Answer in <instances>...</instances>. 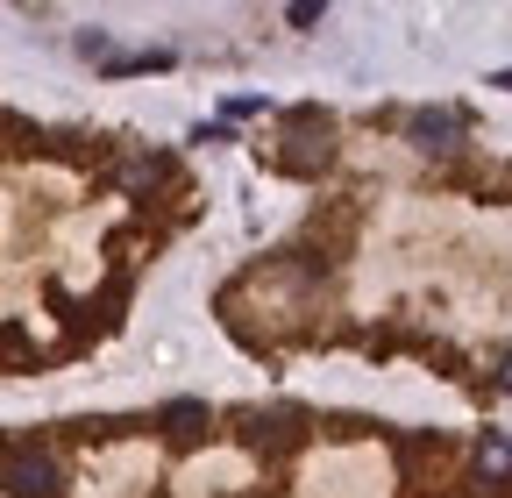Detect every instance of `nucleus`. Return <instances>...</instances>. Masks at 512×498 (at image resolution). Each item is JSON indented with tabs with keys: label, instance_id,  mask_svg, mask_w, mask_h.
I'll return each mask as SVG.
<instances>
[{
	"label": "nucleus",
	"instance_id": "1",
	"mask_svg": "<svg viewBox=\"0 0 512 498\" xmlns=\"http://www.w3.org/2000/svg\"><path fill=\"white\" fill-rule=\"evenodd\" d=\"M328 164H335V114H328V107H285V114H278L271 171H285V178H320Z\"/></svg>",
	"mask_w": 512,
	"mask_h": 498
},
{
	"label": "nucleus",
	"instance_id": "2",
	"mask_svg": "<svg viewBox=\"0 0 512 498\" xmlns=\"http://www.w3.org/2000/svg\"><path fill=\"white\" fill-rule=\"evenodd\" d=\"M306 427H313L306 406H242V413H235L242 449H256V456H292V449L306 442Z\"/></svg>",
	"mask_w": 512,
	"mask_h": 498
},
{
	"label": "nucleus",
	"instance_id": "3",
	"mask_svg": "<svg viewBox=\"0 0 512 498\" xmlns=\"http://www.w3.org/2000/svg\"><path fill=\"white\" fill-rule=\"evenodd\" d=\"M399 136H406L420 157H456V150L470 143V114H463V107H413V114L399 121Z\"/></svg>",
	"mask_w": 512,
	"mask_h": 498
},
{
	"label": "nucleus",
	"instance_id": "4",
	"mask_svg": "<svg viewBox=\"0 0 512 498\" xmlns=\"http://www.w3.org/2000/svg\"><path fill=\"white\" fill-rule=\"evenodd\" d=\"M0 484H8V498H64V470L50 449H8L0 456Z\"/></svg>",
	"mask_w": 512,
	"mask_h": 498
},
{
	"label": "nucleus",
	"instance_id": "5",
	"mask_svg": "<svg viewBox=\"0 0 512 498\" xmlns=\"http://www.w3.org/2000/svg\"><path fill=\"white\" fill-rule=\"evenodd\" d=\"M114 185H121L128 200H150V193H164V185H171V157H164V150H128L121 171H114Z\"/></svg>",
	"mask_w": 512,
	"mask_h": 498
},
{
	"label": "nucleus",
	"instance_id": "6",
	"mask_svg": "<svg viewBox=\"0 0 512 498\" xmlns=\"http://www.w3.org/2000/svg\"><path fill=\"white\" fill-rule=\"evenodd\" d=\"M157 427H164V442L192 449V442L214 427V406H207V399H171V406H157Z\"/></svg>",
	"mask_w": 512,
	"mask_h": 498
},
{
	"label": "nucleus",
	"instance_id": "7",
	"mask_svg": "<svg viewBox=\"0 0 512 498\" xmlns=\"http://www.w3.org/2000/svg\"><path fill=\"white\" fill-rule=\"evenodd\" d=\"M477 491H512V434H484L477 442V477H470Z\"/></svg>",
	"mask_w": 512,
	"mask_h": 498
},
{
	"label": "nucleus",
	"instance_id": "8",
	"mask_svg": "<svg viewBox=\"0 0 512 498\" xmlns=\"http://www.w3.org/2000/svg\"><path fill=\"white\" fill-rule=\"evenodd\" d=\"M171 65V50H143V57H114L107 72H164Z\"/></svg>",
	"mask_w": 512,
	"mask_h": 498
},
{
	"label": "nucleus",
	"instance_id": "9",
	"mask_svg": "<svg viewBox=\"0 0 512 498\" xmlns=\"http://www.w3.org/2000/svg\"><path fill=\"white\" fill-rule=\"evenodd\" d=\"M0 356H8V363H29V335H22V328H0Z\"/></svg>",
	"mask_w": 512,
	"mask_h": 498
},
{
	"label": "nucleus",
	"instance_id": "10",
	"mask_svg": "<svg viewBox=\"0 0 512 498\" xmlns=\"http://www.w3.org/2000/svg\"><path fill=\"white\" fill-rule=\"evenodd\" d=\"M498 392H512V349L498 356Z\"/></svg>",
	"mask_w": 512,
	"mask_h": 498
},
{
	"label": "nucleus",
	"instance_id": "11",
	"mask_svg": "<svg viewBox=\"0 0 512 498\" xmlns=\"http://www.w3.org/2000/svg\"><path fill=\"white\" fill-rule=\"evenodd\" d=\"M491 86H512V72H498V79H491Z\"/></svg>",
	"mask_w": 512,
	"mask_h": 498
}]
</instances>
